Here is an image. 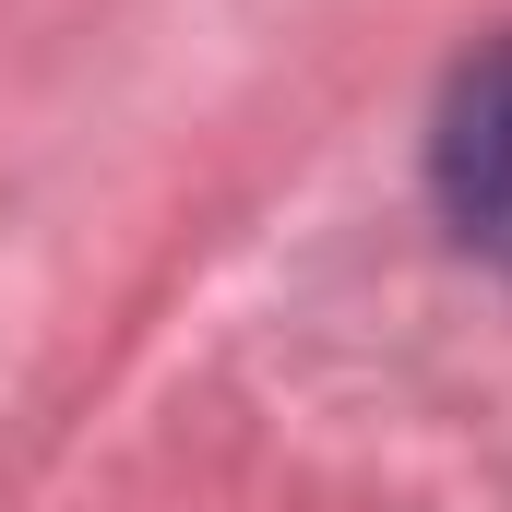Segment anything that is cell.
Returning <instances> with one entry per match:
<instances>
[{
  "label": "cell",
  "mask_w": 512,
  "mask_h": 512,
  "mask_svg": "<svg viewBox=\"0 0 512 512\" xmlns=\"http://www.w3.org/2000/svg\"><path fill=\"white\" fill-rule=\"evenodd\" d=\"M429 191H441L465 251L512 262V36L453 72V96L429 120Z\"/></svg>",
  "instance_id": "1"
}]
</instances>
